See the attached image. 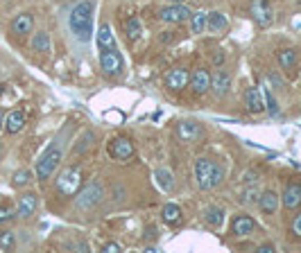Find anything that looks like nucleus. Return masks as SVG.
I'll use <instances>...</instances> for the list:
<instances>
[{"instance_id": "obj_1", "label": "nucleus", "mask_w": 301, "mask_h": 253, "mask_svg": "<svg viewBox=\"0 0 301 253\" xmlns=\"http://www.w3.org/2000/svg\"><path fill=\"white\" fill-rule=\"evenodd\" d=\"M93 12H95V3L93 0H82V3H77L70 9L68 27L82 43L91 41L93 36Z\"/></svg>"}, {"instance_id": "obj_2", "label": "nucleus", "mask_w": 301, "mask_h": 253, "mask_svg": "<svg viewBox=\"0 0 301 253\" xmlns=\"http://www.w3.org/2000/svg\"><path fill=\"white\" fill-rule=\"evenodd\" d=\"M195 181H197V185H199V190H204V192L215 190L224 181L222 165L211 161V158H197L195 161Z\"/></svg>"}, {"instance_id": "obj_3", "label": "nucleus", "mask_w": 301, "mask_h": 253, "mask_svg": "<svg viewBox=\"0 0 301 253\" xmlns=\"http://www.w3.org/2000/svg\"><path fill=\"white\" fill-rule=\"evenodd\" d=\"M62 161H64V147H62V140L57 138V140H52V145L48 147V150L41 154L39 161H36V170H34L36 179L48 181L54 172H57V167L62 165Z\"/></svg>"}, {"instance_id": "obj_4", "label": "nucleus", "mask_w": 301, "mask_h": 253, "mask_svg": "<svg viewBox=\"0 0 301 253\" xmlns=\"http://www.w3.org/2000/svg\"><path fill=\"white\" fill-rule=\"evenodd\" d=\"M54 185H57V192L62 197H75L82 188V170L77 165L64 167L62 172H59L57 181H54Z\"/></svg>"}, {"instance_id": "obj_5", "label": "nucleus", "mask_w": 301, "mask_h": 253, "mask_svg": "<svg viewBox=\"0 0 301 253\" xmlns=\"http://www.w3.org/2000/svg\"><path fill=\"white\" fill-rule=\"evenodd\" d=\"M102 197H105V185L97 183V181H91L89 185H84V190H79L75 195V206L79 210H91L102 201Z\"/></svg>"}, {"instance_id": "obj_6", "label": "nucleus", "mask_w": 301, "mask_h": 253, "mask_svg": "<svg viewBox=\"0 0 301 253\" xmlns=\"http://www.w3.org/2000/svg\"><path fill=\"white\" fill-rule=\"evenodd\" d=\"M123 54H120L118 48H111V50H100V68L107 77H118L123 73Z\"/></svg>"}, {"instance_id": "obj_7", "label": "nucleus", "mask_w": 301, "mask_h": 253, "mask_svg": "<svg viewBox=\"0 0 301 253\" xmlns=\"http://www.w3.org/2000/svg\"><path fill=\"white\" fill-rule=\"evenodd\" d=\"M107 150H109V156L116 158V161H129V158L134 156L136 147H134V142H131L127 136H116V138L109 140Z\"/></svg>"}, {"instance_id": "obj_8", "label": "nucleus", "mask_w": 301, "mask_h": 253, "mask_svg": "<svg viewBox=\"0 0 301 253\" xmlns=\"http://www.w3.org/2000/svg\"><path fill=\"white\" fill-rule=\"evenodd\" d=\"M249 14L254 18V23L260 27H270L272 20H274V14H272V7L267 0H251L249 3Z\"/></svg>"}, {"instance_id": "obj_9", "label": "nucleus", "mask_w": 301, "mask_h": 253, "mask_svg": "<svg viewBox=\"0 0 301 253\" xmlns=\"http://www.w3.org/2000/svg\"><path fill=\"white\" fill-rule=\"evenodd\" d=\"M193 16L186 5H168V7H163L161 12H158V18L163 20V23H170V25H182L186 20Z\"/></svg>"}, {"instance_id": "obj_10", "label": "nucleus", "mask_w": 301, "mask_h": 253, "mask_svg": "<svg viewBox=\"0 0 301 253\" xmlns=\"http://www.w3.org/2000/svg\"><path fill=\"white\" fill-rule=\"evenodd\" d=\"M188 81H190V75L186 68H172L163 77V86H166L168 91H174V93L184 91L186 86H188Z\"/></svg>"}, {"instance_id": "obj_11", "label": "nucleus", "mask_w": 301, "mask_h": 253, "mask_svg": "<svg viewBox=\"0 0 301 253\" xmlns=\"http://www.w3.org/2000/svg\"><path fill=\"white\" fill-rule=\"evenodd\" d=\"M301 206V181H290L283 188V208L297 210Z\"/></svg>"}, {"instance_id": "obj_12", "label": "nucleus", "mask_w": 301, "mask_h": 253, "mask_svg": "<svg viewBox=\"0 0 301 253\" xmlns=\"http://www.w3.org/2000/svg\"><path fill=\"white\" fill-rule=\"evenodd\" d=\"M36 206H39V197L34 192H25V195L18 197V203H16V215L18 217H32L36 213Z\"/></svg>"}, {"instance_id": "obj_13", "label": "nucleus", "mask_w": 301, "mask_h": 253, "mask_svg": "<svg viewBox=\"0 0 301 253\" xmlns=\"http://www.w3.org/2000/svg\"><path fill=\"white\" fill-rule=\"evenodd\" d=\"M190 86H193L195 95H204V93L211 91V73L206 68H197L193 75H190Z\"/></svg>"}, {"instance_id": "obj_14", "label": "nucleus", "mask_w": 301, "mask_h": 253, "mask_svg": "<svg viewBox=\"0 0 301 253\" xmlns=\"http://www.w3.org/2000/svg\"><path fill=\"white\" fill-rule=\"evenodd\" d=\"M256 230V222L254 217L249 215H236L231 222V235L233 238H245V235H251Z\"/></svg>"}, {"instance_id": "obj_15", "label": "nucleus", "mask_w": 301, "mask_h": 253, "mask_svg": "<svg viewBox=\"0 0 301 253\" xmlns=\"http://www.w3.org/2000/svg\"><path fill=\"white\" fill-rule=\"evenodd\" d=\"M161 219L170 228H179V226H184V210L177 203H166V206L161 208Z\"/></svg>"}, {"instance_id": "obj_16", "label": "nucleus", "mask_w": 301, "mask_h": 253, "mask_svg": "<svg viewBox=\"0 0 301 253\" xmlns=\"http://www.w3.org/2000/svg\"><path fill=\"white\" fill-rule=\"evenodd\" d=\"M211 89L217 97H227L229 91H231V75H229L227 70H217V73L211 77Z\"/></svg>"}, {"instance_id": "obj_17", "label": "nucleus", "mask_w": 301, "mask_h": 253, "mask_svg": "<svg viewBox=\"0 0 301 253\" xmlns=\"http://www.w3.org/2000/svg\"><path fill=\"white\" fill-rule=\"evenodd\" d=\"M32 30H34V16L30 12L18 14L12 20V34L16 36H27V34H32Z\"/></svg>"}, {"instance_id": "obj_18", "label": "nucleus", "mask_w": 301, "mask_h": 253, "mask_svg": "<svg viewBox=\"0 0 301 253\" xmlns=\"http://www.w3.org/2000/svg\"><path fill=\"white\" fill-rule=\"evenodd\" d=\"M202 134V126L195 120H184V122L177 124V136L182 142H193L195 138H199Z\"/></svg>"}, {"instance_id": "obj_19", "label": "nucleus", "mask_w": 301, "mask_h": 253, "mask_svg": "<svg viewBox=\"0 0 301 253\" xmlns=\"http://www.w3.org/2000/svg\"><path fill=\"white\" fill-rule=\"evenodd\" d=\"M245 107L249 113H263L265 111V100L258 89H247L245 91Z\"/></svg>"}, {"instance_id": "obj_20", "label": "nucleus", "mask_w": 301, "mask_h": 253, "mask_svg": "<svg viewBox=\"0 0 301 253\" xmlns=\"http://www.w3.org/2000/svg\"><path fill=\"white\" fill-rule=\"evenodd\" d=\"M258 208L260 213H265V215H274L278 210V195L274 190H265L258 195Z\"/></svg>"}, {"instance_id": "obj_21", "label": "nucleus", "mask_w": 301, "mask_h": 253, "mask_svg": "<svg viewBox=\"0 0 301 253\" xmlns=\"http://www.w3.org/2000/svg\"><path fill=\"white\" fill-rule=\"evenodd\" d=\"M23 126H25V113L23 111H18V109H16V111L7 113V118H5V131H7L9 136L23 131Z\"/></svg>"}, {"instance_id": "obj_22", "label": "nucleus", "mask_w": 301, "mask_h": 253, "mask_svg": "<svg viewBox=\"0 0 301 253\" xmlns=\"http://www.w3.org/2000/svg\"><path fill=\"white\" fill-rule=\"evenodd\" d=\"M97 48L100 50H111V48H118V43H116V38H113L111 34V27H109L107 23H102L100 27H97Z\"/></svg>"}, {"instance_id": "obj_23", "label": "nucleus", "mask_w": 301, "mask_h": 253, "mask_svg": "<svg viewBox=\"0 0 301 253\" xmlns=\"http://www.w3.org/2000/svg\"><path fill=\"white\" fill-rule=\"evenodd\" d=\"M276 61L283 70H292L299 61V52L294 50V48H283V50L276 52Z\"/></svg>"}, {"instance_id": "obj_24", "label": "nucleus", "mask_w": 301, "mask_h": 253, "mask_svg": "<svg viewBox=\"0 0 301 253\" xmlns=\"http://www.w3.org/2000/svg\"><path fill=\"white\" fill-rule=\"evenodd\" d=\"M30 46H32V50H34V52H39V54H48V52H50V48H52L50 34H48V32H36V34L32 36Z\"/></svg>"}, {"instance_id": "obj_25", "label": "nucleus", "mask_w": 301, "mask_h": 253, "mask_svg": "<svg viewBox=\"0 0 301 253\" xmlns=\"http://www.w3.org/2000/svg\"><path fill=\"white\" fill-rule=\"evenodd\" d=\"M125 34H127V38L131 43L141 38V34H143V25H141L138 16H131V18L125 20Z\"/></svg>"}, {"instance_id": "obj_26", "label": "nucleus", "mask_w": 301, "mask_h": 253, "mask_svg": "<svg viewBox=\"0 0 301 253\" xmlns=\"http://www.w3.org/2000/svg\"><path fill=\"white\" fill-rule=\"evenodd\" d=\"M227 16H224L222 12H211V14H206V30H211V32H222L224 27H227Z\"/></svg>"}, {"instance_id": "obj_27", "label": "nucleus", "mask_w": 301, "mask_h": 253, "mask_svg": "<svg viewBox=\"0 0 301 253\" xmlns=\"http://www.w3.org/2000/svg\"><path fill=\"white\" fill-rule=\"evenodd\" d=\"M224 208H220V206H211L209 210H206V215H204V219H206V224H209L211 228H220L222 224H224Z\"/></svg>"}, {"instance_id": "obj_28", "label": "nucleus", "mask_w": 301, "mask_h": 253, "mask_svg": "<svg viewBox=\"0 0 301 253\" xmlns=\"http://www.w3.org/2000/svg\"><path fill=\"white\" fill-rule=\"evenodd\" d=\"M154 179H156V183L161 185L166 192H172L174 190V177H172V172L168 167H158L156 172H154Z\"/></svg>"}, {"instance_id": "obj_29", "label": "nucleus", "mask_w": 301, "mask_h": 253, "mask_svg": "<svg viewBox=\"0 0 301 253\" xmlns=\"http://www.w3.org/2000/svg\"><path fill=\"white\" fill-rule=\"evenodd\" d=\"M190 34H202L206 30V14L204 12H195L190 16Z\"/></svg>"}, {"instance_id": "obj_30", "label": "nucleus", "mask_w": 301, "mask_h": 253, "mask_svg": "<svg viewBox=\"0 0 301 253\" xmlns=\"http://www.w3.org/2000/svg\"><path fill=\"white\" fill-rule=\"evenodd\" d=\"M30 181H32L30 170H18L12 177V188H25V185H30Z\"/></svg>"}, {"instance_id": "obj_31", "label": "nucleus", "mask_w": 301, "mask_h": 253, "mask_svg": "<svg viewBox=\"0 0 301 253\" xmlns=\"http://www.w3.org/2000/svg\"><path fill=\"white\" fill-rule=\"evenodd\" d=\"M0 249L3 251H14L16 249V238L12 230H0Z\"/></svg>"}, {"instance_id": "obj_32", "label": "nucleus", "mask_w": 301, "mask_h": 253, "mask_svg": "<svg viewBox=\"0 0 301 253\" xmlns=\"http://www.w3.org/2000/svg\"><path fill=\"white\" fill-rule=\"evenodd\" d=\"M93 140H95V134H93V131H89V129H86L84 134H82V138L77 140V147H75V152H77V154L86 152V150H89V147L93 145Z\"/></svg>"}, {"instance_id": "obj_33", "label": "nucleus", "mask_w": 301, "mask_h": 253, "mask_svg": "<svg viewBox=\"0 0 301 253\" xmlns=\"http://www.w3.org/2000/svg\"><path fill=\"white\" fill-rule=\"evenodd\" d=\"M263 100H265V109L270 115H278V104L274 100V95H272L270 89H265V95H263Z\"/></svg>"}, {"instance_id": "obj_34", "label": "nucleus", "mask_w": 301, "mask_h": 253, "mask_svg": "<svg viewBox=\"0 0 301 253\" xmlns=\"http://www.w3.org/2000/svg\"><path fill=\"white\" fill-rule=\"evenodd\" d=\"M14 217H16V208L9 206V203H3V206H0V224L12 222Z\"/></svg>"}, {"instance_id": "obj_35", "label": "nucleus", "mask_w": 301, "mask_h": 253, "mask_svg": "<svg viewBox=\"0 0 301 253\" xmlns=\"http://www.w3.org/2000/svg\"><path fill=\"white\" fill-rule=\"evenodd\" d=\"M258 195L260 192L256 188H249L243 192V197H240V203H245V206H251V203H258Z\"/></svg>"}, {"instance_id": "obj_36", "label": "nucleus", "mask_w": 301, "mask_h": 253, "mask_svg": "<svg viewBox=\"0 0 301 253\" xmlns=\"http://www.w3.org/2000/svg\"><path fill=\"white\" fill-rule=\"evenodd\" d=\"M102 251H107V253H120V251H123V246H120L118 242H107V244H102Z\"/></svg>"}, {"instance_id": "obj_37", "label": "nucleus", "mask_w": 301, "mask_h": 253, "mask_svg": "<svg viewBox=\"0 0 301 253\" xmlns=\"http://www.w3.org/2000/svg\"><path fill=\"white\" fill-rule=\"evenodd\" d=\"M292 233L301 240V213H297V215H294V219H292Z\"/></svg>"}, {"instance_id": "obj_38", "label": "nucleus", "mask_w": 301, "mask_h": 253, "mask_svg": "<svg viewBox=\"0 0 301 253\" xmlns=\"http://www.w3.org/2000/svg\"><path fill=\"white\" fill-rule=\"evenodd\" d=\"M256 251L258 253H274V244H260V246H256Z\"/></svg>"}, {"instance_id": "obj_39", "label": "nucleus", "mask_w": 301, "mask_h": 253, "mask_svg": "<svg viewBox=\"0 0 301 253\" xmlns=\"http://www.w3.org/2000/svg\"><path fill=\"white\" fill-rule=\"evenodd\" d=\"M213 64H215V66L224 64V52L222 50H215V54H213Z\"/></svg>"}, {"instance_id": "obj_40", "label": "nucleus", "mask_w": 301, "mask_h": 253, "mask_svg": "<svg viewBox=\"0 0 301 253\" xmlns=\"http://www.w3.org/2000/svg\"><path fill=\"white\" fill-rule=\"evenodd\" d=\"M156 233H158V230H156L154 226H147V235H145V238H147V240H154Z\"/></svg>"}, {"instance_id": "obj_41", "label": "nucleus", "mask_w": 301, "mask_h": 253, "mask_svg": "<svg viewBox=\"0 0 301 253\" xmlns=\"http://www.w3.org/2000/svg\"><path fill=\"white\" fill-rule=\"evenodd\" d=\"M73 249H77V251H89V244H86V242H77V244H73Z\"/></svg>"}, {"instance_id": "obj_42", "label": "nucleus", "mask_w": 301, "mask_h": 253, "mask_svg": "<svg viewBox=\"0 0 301 253\" xmlns=\"http://www.w3.org/2000/svg\"><path fill=\"white\" fill-rule=\"evenodd\" d=\"M3 126H5V113L0 111V129H3Z\"/></svg>"}, {"instance_id": "obj_43", "label": "nucleus", "mask_w": 301, "mask_h": 253, "mask_svg": "<svg viewBox=\"0 0 301 253\" xmlns=\"http://www.w3.org/2000/svg\"><path fill=\"white\" fill-rule=\"evenodd\" d=\"M170 5H184V0H168Z\"/></svg>"}, {"instance_id": "obj_44", "label": "nucleus", "mask_w": 301, "mask_h": 253, "mask_svg": "<svg viewBox=\"0 0 301 253\" xmlns=\"http://www.w3.org/2000/svg\"><path fill=\"white\" fill-rule=\"evenodd\" d=\"M0 154H3V150H0Z\"/></svg>"}]
</instances>
